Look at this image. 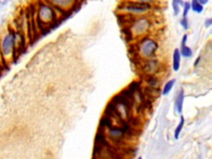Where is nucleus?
I'll use <instances>...</instances> for the list:
<instances>
[{
  "label": "nucleus",
  "instance_id": "nucleus-1",
  "mask_svg": "<svg viewBox=\"0 0 212 159\" xmlns=\"http://www.w3.org/2000/svg\"><path fill=\"white\" fill-rule=\"evenodd\" d=\"M16 44V35L13 32H9L2 38L0 42V52L4 58L9 59L14 54Z\"/></svg>",
  "mask_w": 212,
  "mask_h": 159
},
{
  "label": "nucleus",
  "instance_id": "nucleus-2",
  "mask_svg": "<svg viewBox=\"0 0 212 159\" xmlns=\"http://www.w3.org/2000/svg\"><path fill=\"white\" fill-rule=\"evenodd\" d=\"M122 10L130 14H142L149 11L152 8V5L148 3H144L140 1H126L120 7Z\"/></svg>",
  "mask_w": 212,
  "mask_h": 159
},
{
  "label": "nucleus",
  "instance_id": "nucleus-3",
  "mask_svg": "<svg viewBox=\"0 0 212 159\" xmlns=\"http://www.w3.org/2000/svg\"><path fill=\"white\" fill-rule=\"evenodd\" d=\"M157 44L152 39L145 38L138 45V53L145 58H149L156 53Z\"/></svg>",
  "mask_w": 212,
  "mask_h": 159
},
{
  "label": "nucleus",
  "instance_id": "nucleus-4",
  "mask_svg": "<svg viewBox=\"0 0 212 159\" xmlns=\"http://www.w3.org/2000/svg\"><path fill=\"white\" fill-rule=\"evenodd\" d=\"M38 20L43 23H51L55 21L56 13L50 6L48 5H41L38 12Z\"/></svg>",
  "mask_w": 212,
  "mask_h": 159
},
{
  "label": "nucleus",
  "instance_id": "nucleus-5",
  "mask_svg": "<svg viewBox=\"0 0 212 159\" xmlns=\"http://www.w3.org/2000/svg\"><path fill=\"white\" fill-rule=\"evenodd\" d=\"M150 27L149 21L145 17H139L133 21L131 26V32L132 34L141 35L144 34L145 32Z\"/></svg>",
  "mask_w": 212,
  "mask_h": 159
},
{
  "label": "nucleus",
  "instance_id": "nucleus-6",
  "mask_svg": "<svg viewBox=\"0 0 212 159\" xmlns=\"http://www.w3.org/2000/svg\"><path fill=\"white\" fill-rule=\"evenodd\" d=\"M51 1L56 7L65 10V9H69L70 8H71L76 0H51Z\"/></svg>",
  "mask_w": 212,
  "mask_h": 159
},
{
  "label": "nucleus",
  "instance_id": "nucleus-7",
  "mask_svg": "<svg viewBox=\"0 0 212 159\" xmlns=\"http://www.w3.org/2000/svg\"><path fill=\"white\" fill-rule=\"evenodd\" d=\"M186 40H187V35L185 34L182 38L181 44V54L184 57H191L192 56V49L186 46Z\"/></svg>",
  "mask_w": 212,
  "mask_h": 159
},
{
  "label": "nucleus",
  "instance_id": "nucleus-8",
  "mask_svg": "<svg viewBox=\"0 0 212 159\" xmlns=\"http://www.w3.org/2000/svg\"><path fill=\"white\" fill-rule=\"evenodd\" d=\"M181 52L178 48H176L173 52V56H172V69L175 71H178L180 69V65H181Z\"/></svg>",
  "mask_w": 212,
  "mask_h": 159
},
{
  "label": "nucleus",
  "instance_id": "nucleus-9",
  "mask_svg": "<svg viewBox=\"0 0 212 159\" xmlns=\"http://www.w3.org/2000/svg\"><path fill=\"white\" fill-rule=\"evenodd\" d=\"M183 103H184V90L181 89L177 94V96L176 99V109L178 114H181L183 109Z\"/></svg>",
  "mask_w": 212,
  "mask_h": 159
},
{
  "label": "nucleus",
  "instance_id": "nucleus-10",
  "mask_svg": "<svg viewBox=\"0 0 212 159\" xmlns=\"http://www.w3.org/2000/svg\"><path fill=\"white\" fill-rule=\"evenodd\" d=\"M172 9H173V13H174L175 16L178 15V14L180 13V9L181 7H183L184 5V2L182 0H172Z\"/></svg>",
  "mask_w": 212,
  "mask_h": 159
},
{
  "label": "nucleus",
  "instance_id": "nucleus-11",
  "mask_svg": "<svg viewBox=\"0 0 212 159\" xmlns=\"http://www.w3.org/2000/svg\"><path fill=\"white\" fill-rule=\"evenodd\" d=\"M175 83H176V80L175 79L168 80V82L165 84L164 87H163V89H162V94L163 95H167V94H168L170 93V91L172 90V88H173V86H174Z\"/></svg>",
  "mask_w": 212,
  "mask_h": 159
},
{
  "label": "nucleus",
  "instance_id": "nucleus-12",
  "mask_svg": "<svg viewBox=\"0 0 212 159\" xmlns=\"http://www.w3.org/2000/svg\"><path fill=\"white\" fill-rule=\"evenodd\" d=\"M191 8H192V11H194L196 14H201L204 10L203 4L199 3L196 0H192V3H191Z\"/></svg>",
  "mask_w": 212,
  "mask_h": 159
},
{
  "label": "nucleus",
  "instance_id": "nucleus-13",
  "mask_svg": "<svg viewBox=\"0 0 212 159\" xmlns=\"http://www.w3.org/2000/svg\"><path fill=\"white\" fill-rule=\"evenodd\" d=\"M184 124H185L184 117H183V116H181L180 122H179V124H178V125L177 126V128H176V129H175L174 137L176 139H178V138H179V135H180V134H181V130H182V128H183Z\"/></svg>",
  "mask_w": 212,
  "mask_h": 159
},
{
  "label": "nucleus",
  "instance_id": "nucleus-14",
  "mask_svg": "<svg viewBox=\"0 0 212 159\" xmlns=\"http://www.w3.org/2000/svg\"><path fill=\"white\" fill-rule=\"evenodd\" d=\"M191 3L189 2H185L183 5V13H182V17H187V14L189 13V10L191 9Z\"/></svg>",
  "mask_w": 212,
  "mask_h": 159
},
{
  "label": "nucleus",
  "instance_id": "nucleus-15",
  "mask_svg": "<svg viewBox=\"0 0 212 159\" xmlns=\"http://www.w3.org/2000/svg\"><path fill=\"white\" fill-rule=\"evenodd\" d=\"M181 25L183 27L185 30H187L189 28V22L187 20V17H182V19L181 20Z\"/></svg>",
  "mask_w": 212,
  "mask_h": 159
},
{
  "label": "nucleus",
  "instance_id": "nucleus-16",
  "mask_svg": "<svg viewBox=\"0 0 212 159\" xmlns=\"http://www.w3.org/2000/svg\"><path fill=\"white\" fill-rule=\"evenodd\" d=\"M205 26L206 27V28H209V27L212 26V17L208 18V19H206V20H205Z\"/></svg>",
  "mask_w": 212,
  "mask_h": 159
},
{
  "label": "nucleus",
  "instance_id": "nucleus-17",
  "mask_svg": "<svg viewBox=\"0 0 212 159\" xmlns=\"http://www.w3.org/2000/svg\"><path fill=\"white\" fill-rule=\"evenodd\" d=\"M196 1H198L199 3H201V4H203V5L208 4V2H209V0H196Z\"/></svg>",
  "mask_w": 212,
  "mask_h": 159
},
{
  "label": "nucleus",
  "instance_id": "nucleus-18",
  "mask_svg": "<svg viewBox=\"0 0 212 159\" xmlns=\"http://www.w3.org/2000/svg\"><path fill=\"white\" fill-rule=\"evenodd\" d=\"M138 1H140V2H144V3H150V2H152L153 0H138Z\"/></svg>",
  "mask_w": 212,
  "mask_h": 159
}]
</instances>
